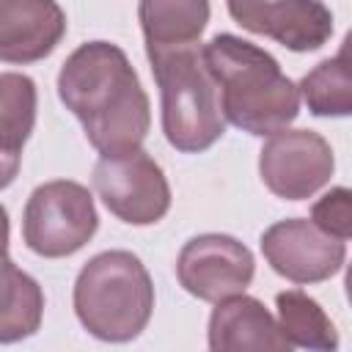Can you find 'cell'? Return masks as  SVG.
I'll use <instances>...</instances> for the list:
<instances>
[{"label":"cell","instance_id":"cell-18","mask_svg":"<svg viewBox=\"0 0 352 352\" xmlns=\"http://www.w3.org/2000/svg\"><path fill=\"white\" fill-rule=\"evenodd\" d=\"M311 223L336 239H349L352 234V192L346 187L327 190L311 206Z\"/></svg>","mask_w":352,"mask_h":352},{"label":"cell","instance_id":"cell-2","mask_svg":"<svg viewBox=\"0 0 352 352\" xmlns=\"http://www.w3.org/2000/svg\"><path fill=\"white\" fill-rule=\"evenodd\" d=\"M201 55L217 85L223 118L242 132L264 138L297 118V85L258 44L234 33H217L201 47Z\"/></svg>","mask_w":352,"mask_h":352},{"label":"cell","instance_id":"cell-8","mask_svg":"<svg viewBox=\"0 0 352 352\" xmlns=\"http://www.w3.org/2000/svg\"><path fill=\"white\" fill-rule=\"evenodd\" d=\"M256 275V258L248 245L231 234H198L184 242L176 258L182 289L204 302L239 294Z\"/></svg>","mask_w":352,"mask_h":352},{"label":"cell","instance_id":"cell-9","mask_svg":"<svg viewBox=\"0 0 352 352\" xmlns=\"http://www.w3.org/2000/svg\"><path fill=\"white\" fill-rule=\"evenodd\" d=\"M261 253L272 272L292 283H322L346 258V242L324 234L305 217H286L261 234Z\"/></svg>","mask_w":352,"mask_h":352},{"label":"cell","instance_id":"cell-4","mask_svg":"<svg viewBox=\"0 0 352 352\" xmlns=\"http://www.w3.org/2000/svg\"><path fill=\"white\" fill-rule=\"evenodd\" d=\"M146 55L160 88L165 140L182 154L212 148L226 132V118L201 47H146Z\"/></svg>","mask_w":352,"mask_h":352},{"label":"cell","instance_id":"cell-1","mask_svg":"<svg viewBox=\"0 0 352 352\" xmlns=\"http://www.w3.org/2000/svg\"><path fill=\"white\" fill-rule=\"evenodd\" d=\"M58 96L102 157L129 154L143 146L151 126V104L118 44H80L58 72Z\"/></svg>","mask_w":352,"mask_h":352},{"label":"cell","instance_id":"cell-19","mask_svg":"<svg viewBox=\"0 0 352 352\" xmlns=\"http://www.w3.org/2000/svg\"><path fill=\"white\" fill-rule=\"evenodd\" d=\"M19 165H22V154H14V151L0 148V190H6L16 179Z\"/></svg>","mask_w":352,"mask_h":352},{"label":"cell","instance_id":"cell-3","mask_svg":"<svg viewBox=\"0 0 352 352\" xmlns=\"http://www.w3.org/2000/svg\"><path fill=\"white\" fill-rule=\"evenodd\" d=\"M74 314L99 341L138 338L154 311V280L129 250H104L85 261L74 280Z\"/></svg>","mask_w":352,"mask_h":352},{"label":"cell","instance_id":"cell-7","mask_svg":"<svg viewBox=\"0 0 352 352\" xmlns=\"http://www.w3.org/2000/svg\"><path fill=\"white\" fill-rule=\"evenodd\" d=\"M333 170V148L314 129H278L267 135L258 151V176L264 187L283 201L316 195L330 182Z\"/></svg>","mask_w":352,"mask_h":352},{"label":"cell","instance_id":"cell-12","mask_svg":"<svg viewBox=\"0 0 352 352\" xmlns=\"http://www.w3.org/2000/svg\"><path fill=\"white\" fill-rule=\"evenodd\" d=\"M209 349L214 352H289V341L283 338L278 319L264 308L261 300L248 297L245 292L223 297L214 302L206 330Z\"/></svg>","mask_w":352,"mask_h":352},{"label":"cell","instance_id":"cell-17","mask_svg":"<svg viewBox=\"0 0 352 352\" xmlns=\"http://www.w3.org/2000/svg\"><path fill=\"white\" fill-rule=\"evenodd\" d=\"M38 91L28 74L3 72L0 74V148L22 154L33 126H36Z\"/></svg>","mask_w":352,"mask_h":352},{"label":"cell","instance_id":"cell-6","mask_svg":"<svg viewBox=\"0 0 352 352\" xmlns=\"http://www.w3.org/2000/svg\"><path fill=\"white\" fill-rule=\"evenodd\" d=\"M94 190L121 223L151 226L170 209V184L160 162L135 148L118 157H99L94 165Z\"/></svg>","mask_w":352,"mask_h":352},{"label":"cell","instance_id":"cell-13","mask_svg":"<svg viewBox=\"0 0 352 352\" xmlns=\"http://www.w3.org/2000/svg\"><path fill=\"white\" fill-rule=\"evenodd\" d=\"M209 0H140L138 19L146 47L198 44L209 25Z\"/></svg>","mask_w":352,"mask_h":352},{"label":"cell","instance_id":"cell-16","mask_svg":"<svg viewBox=\"0 0 352 352\" xmlns=\"http://www.w3.org/2000/svg\"><path fill=\"white\" fill-rule=\"evenodd\" d=\"M346 44L338 55L316 63L297 85L308 110L319 118H344L352 113V74L346 66Z\"/></svg>","mask_w":352,"mask_h":352},{"label":"cell","instance_id":"cell-10","mask_svg":"<svg viewBox=\"0 0 352 352\" xmlns=\"http://www.w3.org/2000/svg\"><path fill=\"white\" fill-rule=\"evenodd\" d=\"M236 25L292 52H314L333 36V11L322 0H226Z\"/></svg>","mask_w":352,"mask_h":352},{"label":"cell","instance_id":"cell-14","mask_svg":"<svg viewBox=\"0 0 352 352\" xmlns=\"http://www.w3.org/2000/svg\"><path fill=\"white\" fill-rule=\"evenodd\" d=\"M44 292L33 275L19 270L8 253L0 256V344L30 338L41 327Z\"/></svg>","mask_w":352,"mask_h":352},{"label":"cell","instance_id":"cell-11","mask_svg":"<svg viewBox=\"0 0 352 352\" xmlns=\"http://www.w3.org/2000/svg\"><path fill=\"white\" fill-rule=\"evenodd\" d=\"M66 36L58 0H0V60L36 63Z\"/></svg>","mask_w":352,"mask_h":352},{"label":"cell","instance_id":"cell-15","mask_svg":"<svg viewBox=\"0 0 352 352\" xmlns=\"http://www.w3.org/2000/svg\"><path fill=\"white\" fill-rule=\"evenodd\" d=\"M275 308H278V327L289 341V346L319 349V352L338 349V330L333 319L302 289L278 292Z\"/></svg>","mask_w":352,"mask_h":352},{"label":"cell","instance_id":"cell-5","mask_svg":"<svg viewBox=\"0 0 352 352\" xmlns=\"http://www.w3.org/2000/svg\"><path fill=\"white\" fill-rule=\"evenodd\" d=\"M99 214L88 187L72 179L38 184L22 214V239L41 258H63L91 242Z\"/></svg>","mask_w":352,"mask_h":352},{"label":"cell","instance_id":"cell-20","mask_svg":"<svg viewBox=\"0 0 352 352\" xmlns=\"http://www.w3.org/2000/svg\"><path fill=\"white\" fill-rule=\"evenodd\" d=\"M8 234H11V228H8V212L0 204V256L8 253Z\"/></svg>","mask_w":352,"mask_h":352}]
</instances>
